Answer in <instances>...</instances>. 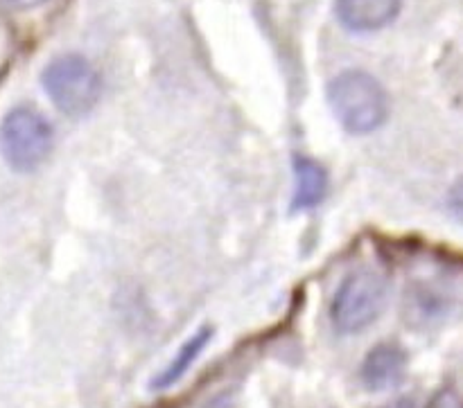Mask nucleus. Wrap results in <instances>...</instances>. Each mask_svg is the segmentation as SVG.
<instances>
[{
	"label": "nucleus",
	"mask_w": 463,
	"mask_h": 408,
	"mask_svg": "<svg viewBox=\"0 0 463 408\" xmlns=\"http://www.w3.org/2000/svg\"><path fill=\"white\" fill-rule=\"evenodd\" d=\"M328 104L339 125L353 135L373 134L387 122L389 97L366 70H344L328 84Z\"/></svg>",
	"instance_id": "obj_1"
},
{
	"label": "nucleus",
	"mask_w": 463,
	"mask_h": 408,
	"mask_svg": "<svg viewBox=\"0 0 463 408\" xmlns=\"http://www.w3.org/2000/svg\"><path fill=\"white\" fill-rule=\"evenodd\" d=\"M41 84L50 102L63 116L80 117L95 108L102 95V77L81 54H61L41 72Z\"/></svg>",
	"instance_id": "obj_2"
},
{
	"label": "nucleus",
	"mask_w": 463,
	"mask_h": 408,
	"mask_svg": "<svg viewBox=\"0 0 463 408\" xmlns=\"http://www.w3.org/2000/svg\"><path fill=\"white\" fill-rule=\"evenodd\" d=\"M52 143V126L32 107L12 108L0 125V152L16 172L36 170L50 156Z\"/></svg>",
	"instance_id": "obj_3"
},
{
	"label": "nucleus",
	"mask_w": 463,
	"mask_h": 408,
	"mask_svg": "<svg viewBox=\"0 0 463 408\" xmlns=\"http://www.w3.org/2000/svg\"><path fill=\"white\" fill-rule=\"evenodd\" d=\"M387 305V283L373 269L353 271L339 284L330 316L339 332L355 334L375 323Z\"/></svg>",
	"instance_id": "obj_4"
},
{
	"label": "nucleus",
	"mask_w": 463,
	"mask_h": 408,
	"mask_svg": "<svg viewBox=\"0 0 463 408\" xmlns=\"http://www.w3.org/2000/svg\"><path fill=\"white\" fill-rule=\"evenodd\" d=\"M402 0H335V16L348 32L366 34L396 21Z\"/></svg>",
	"instance_id": "obj_5"
},
{
	"label": "nucleus",
	"mask_w": 463,
	"mask_h": 408,
	"mask_svg": "<svg viewBox=\"0 0 463 408\" xmlns=\"http://www.w3.org/2000/svg\"><path fill=\"white\" fill-rule=\"evenodd\" d=\"M407 355L396 343H380L378 348L366 355L362 364L360 377L369 391L383 393L392 391L405 379Z\"/></svg>",
	"instance_id": "obj_6"
},
{
	"label": "nucleus",
	"mask_w": 463,
	"mask_h": 408,
	"mask_svg": "<svg viewBox=\"0 0 463 408\" xmlns=\"http://www.w3.org/2000/svg\"><path fill=\"white\" fill-rule=\"evenodd\" d=\"M294 210H312L319 206L328 190V174L312 158H297L294 162Z\"/></svg>",
	"instance_id": "obj_7"
},
{
	"label": "nucleus",
	"mask_w": 463,
	"mask_h": 408,
	"mask_svg": "<svg viewBox=\"0 0 463 408\" xmlns=\"http://www.w3.org/2000/svg\"><path fill=\"white\" fill-rule=\"evenodd\" d=\"M211 338H213L211 328H202L199 332H194L193 337L181 346V350L172 357V361L165 366V370H163L161 375H156V379L152 382L154 391H165V388L179 384L181 379H184V375L193 368L194 361L202 357V352L206 350Z\"/></svg>",
	"instance_id": "obj_8"
},
{
	"label": "nucleus",
	"mask_w": 463,
	"mask_h": 408,
	"mask_svg": "<svg viewBox=\"0 0 463 408\" xmlns=\"http://www.w3.org/2000/svg\"><path fill=\"white\" fill-rule=\"evenodd\" d=\"M448 210L457 221L463 224V176L459 181H455V185L448 192Z\"/></svg>",
	"instance_id": "obj_9"
},
{
	"label": "nucleus",
	"mask_w": 463,
	"mask_h": 408,
	"mask_svg": "<svg viewBox=\"0 0 463 408\" xmlns=\"http://www.w3.org/2000/svg\"><path fill=\"white\" fill-rule=\"evenodd\" d=\"M43 3L45 0H0V5L12 9V12H27V9L41 7Z\"/></svg>",
	"instance_id": "obj_10"
},
{
	"label": "nucleus",
	"mask_w": 463,
	"mask_h": 408,
	"mask_svg": "<svg viewBox=\"0 0 463 408\" xmlns=\"http://www.w3.org/2000/svg\"><path fill=\"white\" fill-rule=\"evenodd\" d=\"M211 408H231V406L224 404V402H217V404H213Z\"/></svg>",
	"instance_id": "obj_11"
}]
</instances>
